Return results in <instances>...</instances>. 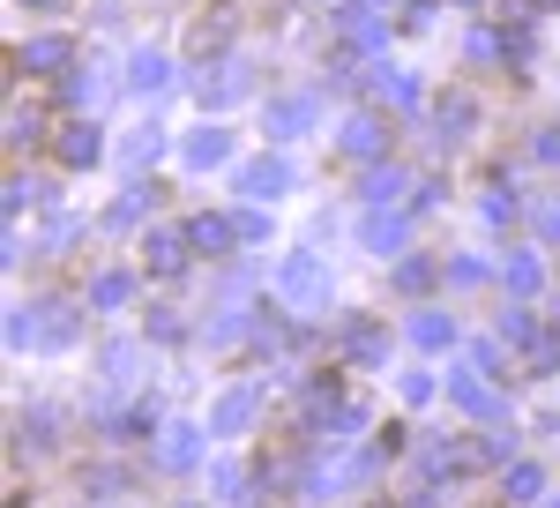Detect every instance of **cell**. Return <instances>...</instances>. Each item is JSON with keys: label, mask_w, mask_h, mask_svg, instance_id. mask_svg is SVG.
I'll use <instances>...</instances> for the list:
<instances>
[{"label": "cell", "mask_w": 560, "mask_h": 508, "mask_svg": "<svg viewBox=\"0 0 560 508\" xmlns=\"http://www.w3.org/2000/svg\"><path fill=\"white\" fill-rule=\"evenodd\" d=\"M135 90H165V53H135Z\"/></svg>", "instance_id": "18"}, {"label": "cell", "mask_w": 560, "mask_h": 508, "mask_svg": "<svg viewBox=\"0 0 560 508\" xmlns=\"http://www.w3.org/2000/svg\"><path fill=\"white\" fill-rule=\"evenodd\" d=\"M142 254H150V269H158V277H173L179 262H187V254H179V240H173V232H158V240H150V247H142Z\"/></svg>", "instance_id": "13"}, {"label": "cell", "mask_w": 560, "mask_h": 508, "mask_svg": "<svg viewBox=\"0 0 560 508\" xmlns=\"http://www.w3.org/2000/svg\"><path fill=\"white\" fill-rule=\"evenodd\" d=\"M448 396H456L464 412H478V419H493V412H501V396H493L486 381H471V374H448Z\"/></svg>", "instance_id": "4"}, {"label": "cell", "mask_w": 560, "mask_h": 508, "mask_svg": "<svg viewBox=\"0 0 560 508\" xmlns=\"http://www.w3.org/2000/svg\"><path fill=\"white\" fill-rule=\"evenodd\" d=\"M23 68H68V38H31L23 45Z\"/></svg>", "instance_id": "9"}, {"label": "cell", "mask_w": 560, "mask_h": 508, "mask_svg": "<svg viewBox=\"0 0 560 508\" xmlns=\"http://www.w3.org/2000/svg\"><path fill=\"white\" fill-rule=\"evenodd\" d=\"M345 344H351V359H382V330H374V322H351Z\"/></svg>", "instance_id": "16"}, {"label": "cell", "mask_w": 560, "mask_h": 508, "mask_svg": "<svg viewBox=\"0 0 560 508\" xmlns=\"http://www.w3.org/2000/svg\"><path fill=\"white\" fill-rule=\"evenodd\" d=\"M396 240H404V217H366V247L374 254H388Z\"/></svg>", "instance_id": "15"}, {"label": "cell", "mask_w": 560, "mask_h": 508, "mask_svg": "<svg viewBox=\"0 0 560 508\" xmlns=\"http://www.w3.org/2000/svg\"><path fill=\"white\" fill-rule=\"evenodd\" d=\"M553 508H560V501H553Z\"/></svg>", "instance_id": "25"}, {"label": "cell", "mask_w": 560, "mask_h": 508, "mask_svg": "<svg viewBox=\"0 0 560 508\" xmlns=\"http://www.w3.org/2000/svg\"><path fill=\"white\" fill-rule=\"evenodd\" d=\"M224 158H232V135H224V127H202V135H195V142H187V165H224Z\"/></svg>", "instance_id": "5"}, {"label": "cell", "mask_w": 560, "mask_h": 508, "mask_svg": "<svg viewBox=\"0 0 560 508\" xmlns=\"http://www.w3.org/2000/svg\"><path fill=\"white\" fill-rule=\"evenodd\" d=\"M396 195H404V172H374V180H366V203H374V210H388Z\"/></svg>", "instance_id": "19"}, {"label": "cell", "mask_w": 560, "mask_h": 508, "mask_svg": "<svg viewBox=\"0 0 560 508\" xmlns=\"http://www.w3.org/2000/svg\"><path fill=\"white\" fill-rule=\"evenodd\" d=\"M382 142H388V135H382V120H366V113H359V120L345 127V150H351V158H374Z\"/></svg>", "instance_id": "7"}, {"label": "cell", "mask_w": 560, "mask_h": 508, "mask_svg": "<svg viewBox=\"0 0 560 508\" xmlns=\"http://www.w3.org/2000/svg\"><path fill=\"white\" fill-rule=\"evenodd\" d=\"M306 120H314V97H284V105L269 113V127H277V135H300Z\"/></svg>", "instance_id": "10"}, {"label": "cell", "mask_w": 560, "mask_h": 508, "mask_svg": "<svg viewBox=\"0 0 560 508\" xmlns=\"http://www.w3.org/2000/svg\"><path fill=\"white\" fill-rule=\"evenodd\" d=\"M195 449H202V426H173V441L158 449L165 464H195Z\"/></svg>", "instance_id": "11"}, {"label": "cell", "mask_w": 560, "mask_h": 508, "mask_svg": "<svg viewBox=\"0 0 560 508\" xmlns=\"http://www.w3.org/2000/svg\"><path fill=\"white\" fill-rule=\"evenodd\" d=\"M530 367H538V374H553V367H560V337H553V330L530 337Z\"/></svg>", "instance_id": "20"}, {"label": "cell", "mask_w": 560, "mask_h": 508, "mask_svg": "<svg viewBox=\"0 0 560 508\" xmlns=\"http://www.w3.org/2000/svg\"><path fill=\"white\" fill-rule=\"evenodd\" d=\"M538 494H546V471H538V464L509 471V501H538Z\"/></svg>", "instance_id": "12"}, {"label": "cell", "mask_w": 560, "mask_h": 508, "mask_svg": "<svg viewBox=\"0 0 560 508\" xmlns=\"http://www.w3.org/2000/svg\"><path fill=\"white\" fill-rule=\"evenodd\" d=\"M60 158H68V165H90V158H97V127H68Z\"/></svg>", "instance_id": "14"}, {"label": "cell", "mask_w": 560, "mask_h": 508, "mask_svg": "<svg viewBox=\"0 0 560 508\" xmlns=\"http://www.w3.org/2000/svg\"><path fill=\"white\" fill-rule=\"evenodd\" d=\"M255 404H261V381H247V389H232L224 404L210 412V434H240V426L255 419Z\"/></svg>", "instance_id": "2"}, {"label": "cell", "mask_w": 560, "mask_h": 508, "mask_svg": "<svg viewBox=\"0 0 560 508\" xmlns=\"http://www.w3.org/2000/svg\"><path fill=\"white\" fill-rule=\"evenodd\" d=\"M128 292H135V277H128V269H105V277L90 285V299H97V307H128Z\"/></svg>", "instance_id": "8"}, {"label": "cell", "mask_w": 560, "mask_h": 508, "mask_svg": "<svg viewBox=\"0 0 560 508\" xmlns=\"http://www.w3.org/2000/svg\"><path fill=\"white\" fill-rule=\"evenodd\" d=\"M411 337L427 344V351H441V344L456 337V322H441V314H419V322H411Z\"/></svg>", "instance_id": "17"}, {"label": "cell", "mask_w": 560, "mask_h": 508, "mask_svg": "<svg viewBox=\"0 0 560 508\" xmlns=\"http://www.w3.org/2000/svg\"><path fill=\"white\" fill-rule=\"evenodd\" d=\"M240 187H247L255 203H269V195H284V187H292V165H284V158H261V165L240 172Z\"/></svg>", "instance_id": "3"}, {"label": "cell", "mask_w": 560, "mask_h": 508, "mask_svg": "<svg viewBox=\"0 0 560 508\" xmlns=\"http://www.w3.org/2000/svg\"><path fill=\"white\" fill-rule=\"evenodd\" d=\"M509 285H516V292H538V262H530V254L509 262Z\"/></svg>", "instance_id": "22"}, {"label": "cell", "mask_w": 560, "mask_h": 508, "mask_svg": "<svg viewBox=\"0 0 560 508\" xmlns=\"http://www.w3.org/2000/svg\"><path fill=\"white\" fill-rule=\"evenodd\" d=\"M427 277H433V262H404V269H396V285H404V292H419Z\"/></svg>", "instance_id": "24"}, {"label": "cell", "mask_w": 560, "mask_h": 508, "mask_svg": "<svg viewBox=\"0 0 560 508\" xmlns=\"http://www.w3.org/2000/svg\"><path fill=\"white\" fill-rule=\"evenodd\" d=\"M232 232H240V224H224V217H195V224H187V240H195L202 254H224V247H232Z\"/></svg>", "instance_id": "6"}, {"label": "cell", "mask_w": 560, "mask_h": 508, "mask_svg": "<svg viewBox=\"0 0 560 508\" xmlns=\"http://www.w3.org/2000/svg\"><path fill=\"white\" fill-rule=\"evenodd\" d=\"M277 292L292 299V307H314V299L329 292V277H322V262H314V254H284V269H277Z\"/></svg>", "instance_id": "1"}, {"label": "cell", "mask_w": 560, "mask_h": 508, "mask_svg": "<svg viewBox=\"0 0 560 508\" xmlns=\"http://www.w3.org/2000/svg\"><path fill=\"white\" fill-rule=\"evenodd\" d=\"M501 337H509V344H530L538 330H530V314H516V307H509V314H501Z\"/></svg>", "instance_id": "23"}, {"label": "cell", "mask_w": 560, "mask_h": 508, "mask_svg": "<svg viewBox=\"0 0 560 508\" xmlns=\"http://www.w3.org/2000/svg\"><path fill=\"white\" fill-rule=\"evenodd\" d=\"M158 150H165V135H158V127H135V142H128V158H135V165H150Z\"/></svg>", "instance_id": "21"}]
</instances>
